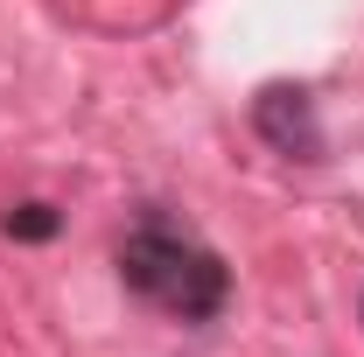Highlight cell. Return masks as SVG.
<instances>
[{"label": "cell", "mask_w": 364, "mask_h": 357, "mask_svg": "<svg viewBox=\"0 0 364 357\" xmlns=\"http://www.w3.org/2000/svg\"><path fill=\"white\" fill-rule=\"evenodd\" d=\"M56 231V211L49 203H21V211H7V238H49Z\"/></svg>", "instance_id": "obj_3"}, {"label": "cell", "mask_w": 364, "mask_h": 357, "mask_svg": "<svg viewBox=\"0 0 364 357\" xmlns=\"http://www.w3.org/2000/svg\"><path fill=\"white\" fill-rule=\"evenodd\" d=\"M252 127H259V140H267L273 154H287V161H322V154H329L322 112H316V98L301 85H259Z\"/></svg>", "instance_id": "obj_2"}, {"label": "cell", "mask_w": 364, "mask_h": 357, "mask_svg": "<svg viewBox=\"0 0 364 357\" xmlns=\"http://www.w3.org/2000/svg\"><path fill=\"white\" fill-rule=\"evenodd\" d=\"M119 280L134 287L140 302L182 315V322L218 315V309H225V294H231L225 260L203 252V245L182 238V231H161V224H147V231H134V238L119 245Z\"/></svg>", "instance_id": "obj_1"}]
</instances>
